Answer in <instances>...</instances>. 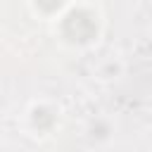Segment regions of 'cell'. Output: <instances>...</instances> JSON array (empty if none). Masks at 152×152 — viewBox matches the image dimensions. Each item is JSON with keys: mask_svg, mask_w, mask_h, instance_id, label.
I'll use <instances>...</instances> for the list:
<instances>
[{"mask_svg": "<svg viewBox=\"0 0 152 152\" xmlns=\"http://www.w3.org/2000/svg\"><path fill=\"white\" fill-rule=\"evenodd\" d=\"M62 36L71 45H90L97 40V19L95 17H64L62 19Z\"/></svg>", "mask_w": 152, "mask_h": 152, "instance_id": "obj_1", "label": "cell"}, {"mask_svg": "<svg viewBox=\"0 0 152 152\" xmlns=\"http://www.w3.org/2000/svg\"><path fill=\"white\" fill-rule=\"evenodd\" d=\"M28 121H31V128L36 133H48L57 124V114L50 104H33L28 112Z\"/></svg>", "mask_w": 152, "mask_h": 152, "instance_id": "obj_2", "label": "cell"}, {"mask_svg": "<svg viewBox=\"0 0 152 152\" xmlns=\"http://www.w3.org/2000/svg\"><path fill=\"white\" fill-rule=\"evenodd\" d=\"M88 135H90L93 140H107V138L112 135V128H109V124H107L104 119H97V121H93V124H90Z\"/></svg>", "mask_w": 152, "mask_h": 152, "instance_id": "obj_3", "label": "cell"}]
</instances>
